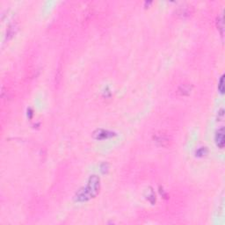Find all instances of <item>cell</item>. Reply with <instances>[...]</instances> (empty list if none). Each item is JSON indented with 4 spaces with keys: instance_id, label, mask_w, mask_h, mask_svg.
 I'll return each mask as SVG.
<instances>
[{
    "instance_id": "cell-1",
    "label": "cell",
    "mask_w": 225,
    "mask_h": 225,
    "mask_svg": "<svg viewBox=\"0 0 225 225\" xmlns=\"http://www.w3.org/2000/svg\"><path fill=\"white\" fill-rule=\"evenodd\" d=\"M99 178L96 175L91 176L86 186L82 187L76 193L75 200L78 202H84L94 198L99 192Z\"/></svg>"
},
{
    "instance_id": "cell-2",
    "label": "cell",
    "mask_w": 225,
    "mask_h": 225,
    "mask_svg": "<svg viewBox=\"0 0 225 225\" xmlns=\"http://www.w3.org/2000/svg\"><path fill=\"white\" fill-rule=\"evenodd\" d=\"M114 135V133L106 129H97L93 133V137L97 140L108 139Z\"/></svg>"
},
{
    "instance_id": "cell-3",
    "label": "cell",
    "mask_w": 225,
    "mask_h": 225,
    "mask_svg": "<svg viewBox=\"0 0 225 225\" xmlns=\"http://www.w3.org/2000/svg\"><path fill=\"white\" fill-rule=\"evenodd\" d=\"M215 143H216V145L218 146L220 149H223L224 147L225 138L223 128L218 129V131L216 132V135H215Z\"/></svg>"
},
{
    "instance_id": "cell-4",
    "label": "cell",
    "mask_w": 225,
    "mask_h": 225,
    "mask_svg": "<svg viewBox=\"0 0 225 225\" xmlns=\"http://www.w3.org/2000/svg\"><path fill=\"white\" fill-rule=\"evenodd\" d=\"M155 140H156L157 143H158L159 144L162 146H166L169 143L168 138L164 135H157L156 137H155Z\"/></svg>"
},
{
    "instance_id": "cell-5",
    "label": "cell",
    "mask_w": 225,
    "mask_h": 225,
    "mask_svg": "<svg viewBox=\"0 0 225 225\" xmlns=\"http://www.w3.org/2000/svg\"><path fill=\"white\" fill-rule=\"evenodd\" d=\"M207 153H208L207 148L206 147H201L200 149H199L198 151H196V156H198V157H203V156H205Z\"/></svg>"
},
{
    "instance_id": "cell-6",
    "label": "cell",
    "mask_w": 225,
    "mask_h": 225,
    "mask_svg": "<svg viewBox=\"0 0 225 225\" xmlns=\"http://www.w3.org/2000/svg\"><path fill=\"white\" fill-rule=\"evenodd\" d=\"M220 24V26H218V28L221 30V33L223 34V16H220L218 20H217V25Z\"/></svg>"
},
{
    "instance_id": "cell-7",
    "label": "cell",
    "mask_w": 225,
    "mask_h": 225,
    "mask_svg": "<svg viewBox=\"0 0 225 225\" xmlns=\"http://www.w3.org/2000/svg\"><path fill=\"white\" fill-rule=\"evenodd\" d=\"M224 77L223 76H222V78H221V79H220V83H219V86H218V89L219 91L221 92V93H223L224 92V86H223V78Z\"/></svg>"
}]
</instances>
